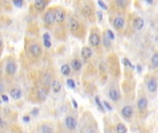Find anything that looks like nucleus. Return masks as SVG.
<instances>
[{"label":"nucleus","mask_w":158,"mask_h":133,"mask_svg":"<svg viewBox=\"0 0 158 133\" xmlns=\"http://www.w3.org/2000/svg\"><path fill=\"white\" fill-rule=\"evenodd\" d=\"M4 90H5V89H4V85H3L1 82H0V94H1V93L4 91Z\"/></svg>","instance_id":"ea45409f"},{"label":"nucleus","mask_w":158,"mask_h":133,"mask_svg":"<svg viewBox=\"0 0 158 133\" xmlns=\"http://www.w3.org/2000/svg\"><path fill=\"white\" fill-rule=\"evenodd\" d=\"M121 114H122V116L124 117L125 118L129 119L133 115V108L130 105H125L121 110Z\"/></svg>","instance_id":"39448f33"},{"label":"nucleus","mask_w":158,"mask_h":133,"mask_svg":"<svg viewBox=\"0 0 158 133\" xmlns=\"http://www.w3.org/2000/svg\"><path fill=\"white\" fill-rule=\"evenodd\" d=\"M44 22L46 25H53L55 23V14L54 10L50 9L44 15Z\"/></svg>","instance_id":"f03ea898"},{"label":"nucleus","mask_w":158,"mask_h":133,"mask_svg":"<svg viewBox=\"0 0 158 133\" xmlns=\"http://www.w3.org/2000/svg\"><path fill=\"white\" fill-rule=\"evenodd\" d=\"M79 28H80V23L76 18H70L69 20V29H70V31L74 32H77L79 30Z\"/></svg>","instance_id":"f3484780"},{"label":"nucleus","mask_w":158,"mask_h":133,"mask_svg":"<svg viewBox=\"0 0 158 133\" xmlns=\"http://www.w3.org/2000/svg\"><path fill=\"white\" fill-rule=\"evenodd\" d=\"M60 70H61V73H62L64 76H68V75L70 74V68H69V66H68L67 64H64V65L61 67Z\"/></svg>","instance_id":"b1692460"},{"label":"nucleus","mask_w":158,"mask_h":133,"mask_svg":"<svg viewBox=\"0 0 158 133\" xmlns=\"http://www.w3.org/2000/svg\"><path fill=\"white\" fill-rule=\"evenodd\" d=\"M116 131L117 133H126L128 131V129L124 124H117L116 126Z\"/></svg>","instance_id":"5701e85b"},{"label":"nucleus","mask_w":158,"mask_h":133,"mask_svg":"<svg viewBox=\"0 0 158 133\" xmlns=\"http://www.w3.org/2000/svg\"><path fill=\"white\" fill-rule=\"evenodd\" d=\"M13 3L17 8H21L23 5V0H13Z\"/></svg>","instance_id":"2f4dec72"},{"label":"nucleus","mask_w":158,"mask_h":133,"mask_svg":"<svg viewBox=\"0 0 158 133\" xmlns=\"http://www.w3.org/2000/svg\"><path fill=\"white\" fill-rule=\"evenodd\" d=\"M67 86L69 87V88H71V89H75V81H73V80H71V79H69V80H67Z\"/></svg>","instance_id":"c756f323"},{"label":"nucleus","mask_w":158,"mask_h":133,"mask_svg":"<svg viewBox=\"0 0 158 133\" xmlns=\"http://www.w3.org/2000/svg\"><path fill=\"white\" fill-rule=\"evenodd\" d=\"M65 126L69 130H74L77 128V121L73 117L68 116L65 118Z\"/></svg>","instance_id":"7ed1b4c3"},{"label":"nucleus","mask_w":158,"mask_h":133,"mask_svg":"<svg viewBox=\"0 0 158 133\" xmlns=\"http://www.w3.org/2000/svg\"><path fill=\"white\" fill-rule=\"evenodd\" d=\"M39 114V109L38 108H33L32 109V111H31V115L33 116V117H36L37 115Z\"/></svg>","instance_id":"72a5a7b5"},{"label":"nucleus","mask_w":158,"mask_h":133,"mask_svg":"<svg viewBox=\"0 0 158 133\" xmlns=\"http://www.w3.org/2000/svg\"><path fill=\"white\" fill-rule=\"evenodd\" d=\"M137 106H138V109L140 111V112H143L146 110L147 106H148V100L146 97H140L138 102H137Z\"/></svg>","instance_id":"423d86ee"},{"label":"nucleus","mask_w":158,"mask_h":133,"mask_svg":"<svg viewBox=\"0 0 158 133\" xmlns=\"http://www.w3.org/2000/svg\"><path fill=\"white\" fill-rule=\"evenodd\" d=\"M72 104H73L74 108H78V104H77V102H76L75 99H72Z\"/></svg>","instance_id":"a19ab883"},{"label":"nucleus","mask_w":158,"mask_h":133,"mask_svg":"<svg viewBox=\"0 0 158 133\" xmlns=\"http://www.w3.org/2000/svg\"><path fill=\"white\" fill-rule=\"evenodd\" d=\"M108 96L113 102H117L120 99V93L117 89H110L108 91Z\"/></svg>","instance_id":"f8f14e48"},{"label":"nucleus","mask_w":158,"mask_h":133,"mask_svg":"<svg viewBox=\"0 0 158 133\" xmlns=\"http://www.w3.org/2000/svg\"><path fill=\"white\" fill-rule=\"evenodd\" d=\"M23 120H24L25 122H29V121H30V117H28V116L23 117Z\"/></svg>","instance_id":"79ce46f5"},{"label":"nucleus","mask_w":158,"mask_h":133,"mask_svg":"<svg viewBox=\"0 0 158 133\" xmlns=\"http://www.w3.org/2000/svg\"><path fill=\"white\" fill-rule=\"evenodd\" d=\"M147 89L150 92H155L157 91V80L155 78H151L147 81Z\"/></svg>","instance_id":"6e6552de"},{"label":"nucleus","mask_w":158,"mask_h":133,"mask_svg":"<svg viewBox=\"0 0 158 133\" xmlns=\"http://www.w3.org/2000/svg\"><path fill=\"white\" fill-rule=\"evenodd\" d=\"M40 131L43 132V133H51V132H53V128H52L50 126L43 125V126L40 128Z\"/></svg>","instance_id":"a878e982"},{"label":"nucleus","mask_w":158,"mask_h":133,"mask_svg":"<svg viewBox=\"0 0 158 133\" xmlns=\"http://www.w3.org/2000/svg\"><path fill=\"white\" fill-rule=\"evenodd\" d=\"M113 25H114V27H115L117 30H122L123 28H124L125 22H124V20H123L122 18H120V17H117V18H114V21H113Z\"/></svg>","instance_id":"9b49d317"},{"label":"nucleus","mask_w":158,"mask_h":133,"mask_svg":"<svg viewBox=\"0 0 158 133\" xmlns=\"http://www.w3.org/2000/svg\"><path fill=\"white\" fill-rule=\"evenodd\" d=\"M29 51H30V53L32 56H34V58H38V56L41 55L42 49H41V47L38 44H32V45H30Z\"/></svg>","instance_id":"20e7f679"},{"label":"nucleus","mask_w":158,"mask_h":133,"mask_svg":"<svg viewBox=\"0 0 158 133\" xmlns=\"http://www.w3.org/2000/svg\"><path fill=\"white\" fill-rule=\"evenodd\" d=\"M97 3H98L99 7H100L101 8H103L104 10H107V6L104 4V2L103 1V0H98Z\"/></svg>","instance_id":"7c9ffc66"},{"label":"nucleus","mask_w":158,"mask_h":133,"mask_svg":"<svg viewBox=\"0 0 158 133\" xmlns=\"http://www.w3.org/2000/svg\"><path fill=\"white\" fill-rule=\"evenodd\" d=\"M103 44L105 47H110L111 46V40L109 39V38L107 36V35H104V38H103Z\"/></svg>","instance_id":"bb28decb"},{"label":"nucleus","mask_w":158,"mask_h":133,"mask_svg":"<svg viewBox=\"0 0 158 133\" xmlns=\"http://www.w3.org/2000/svg\"><path fill=\"white\" fill-rule=\"evenodd\" d=\"M95 103H96V105H97L98 108H100V110H101L102 112H104V107L103 104L101 103V101H100V99H99V97H98V96H96V97H95Z\"/></svg>","instance_id":"cd10ccee"},{"label":"nucleus","mask_w":158,"mask_h":133,"mask_svg":"<svg viewBox=\"0 0 158 133\" xmlns=\"http://www.w3.org/2000/svg\"><path fill=\"white\" fill-rule=\"evenodd\" d=\"M81 13H82V15L85 16V17H89V16H91V15L93 14V8H92L90 6L86 5V6H84V7L81 8Z\"/></svg>","instance_id":"6ab92c4d"},{"label":"nucleus","mask_w":158,"mask_h":133,"mask_svg":"<svg viewBox=\"0 0 158 133\" xmlns=\"http://www.w3.org/2000/svg\"><path fill=\"white\" fill-rule=\"evenodd\" d=\"M44 45L47 48L51 47V42H50V40H44Z\"/></svg>","instance_id":"c9c22d12"},{"label":"nucleus","mask_w":158,"mask_h":133,"mask_svg":"<svg viewBox=\"0 0 158 133\" xmlns=\"http://www.w3.org/2000/svg\"><path fill=\"white\" fill-rule=\"evenodd\" d=\"M93 55V51L90 47L84 46L81 49V58L85 60H88L91 58V56Z\"/></svg>","instance_id":"9d476101"},{"label":"nucleus","mask_w":158,"mask_h":133,"mask_svg":"<svg viewBox=\"0 0 158 133\" xmlns=\"http://www.w3.org/2000/svg\"><path fill=\"white\" fill-rule=\"evenodd\" d=\"M2 124H3V120H2V118L0 117V127L2 126Z\"/></svg>","instance_id":"a18cd8bd"},{"label":"nucleus","mask_w":158,"mask_h":133,"mask_svg":"<svg viewBox=\"0 0 158 133\" xmlns=\"http://www.w3.org/2000/svg\"><path fill=\"white\" fill-rule=\"evenodd\" d=\"M37 97L40 101H44L47 97V90L44 88L40 89L37 92Z\"/></svg>","instance_id":"a211bd4d"},{"label":"nucleus","mask_w":158,"mask_h":133,"mask_svg":"<svg viewBox=\"0 0 158 133\" xmlns=\"http://www.w3.org/2000/svg\"><path fill=\"white\" fill-rule=\"evenodd\" d=\"M70 65H71L72 68L75 71H79L81 68V67H82V64H81V62L79 59H73L71 61V64H70Z\"/></svg>","instance_id":"aec40b11"},{"label":"nucleus","mask_w":158,"mask_h":133,"mask_svg":"<svg viewBox=\"0 0 158 133\" xmlns=\"http://www.w3.org/2000/svg\"><path fill=\"white\" fill-rule=\"evenodd\" d=\"M51 87H52V90L55 93H58L61 89H62V86H61V82L58 81V80H53L52 82H51Z\"/></svg>","instance_id":"2eb2a0df"},{"label":"nucleus","mask_w":158,"mask_h":133,"mask_svg":"<svg viewBox=\"0 0 158 133\" xmlns=\"http://www.w3.org/2000/svg\"><path fill=\"white\" fill-rule=\"evenodd\" d=\"M151 62H152V65L154 68H156L158 67V53L153 54V55L151 58Z\"/></svg>","instance_id":"393cba45"},{"label":"nucleus","mask_w":158,"mask_h":133,"mask_svg":"<svg viewBox=\"0 0 158 133\" xmlns=\"http://www.w3.org/2000/svg\"><path fill=\"white\" fill-rule=\"evenodd\" d=\"M144 26V21L143 20L142 18H136L135 20L133 21V27L135 30H142Z\"/></svg>","instance_id":"dca6fc26"},{"label":"nucleus","mask_w":158,"mask_h":133,"mask_svg":"<svg viewBox=\"0 0 158 133\" xmlns=\"http://www.w3.org/2000/svg\"><path fill=\"white\" fill-rule=\"evenodd\" d=\"M54 14H55V22L58 23H62L65 21L66 18V12L63 8H57L54 9Z\"/></svg>","instance_id":"f257e3e1"},{"label":"nucleus","mask_w":158,"mask_h":133,"mask_svg":"<svg viewBox=\"0 0 158 133\" xmlns=\"http://www.w3.org/2000/svg\"><path fill=\"white\" fill-rule=\"evenodd\" d=\"M2 45H3V42H2V40H1V39H0V48L2 47Z\"/></svg>","instance_id":"49530a36"},{"label":"nucleus","mask_w":158,"mask_h":133,"mask_svg":"<svg viewBox=\"0 0 158 133\" xmlns=\"http://www.w3.org/2000/svg\"><path fill=\"white\" fill-rule=\"evenodd\" d=\"M124 63H125V65H127V66H129V67H130L131 68H134V67H133V65L130 63V61L128 59V58H124Z\"/></svg>","instance_id":"f704fd0d"},{"label":"nucleus","mask_w":158,"mask_h":133,"mask_svg":"<svg viewBox=\"0 0 158 133\" xmlns=\"http://www.w3.org/2000/svg\"><path fill=\"white\" fill-rule=\"evenodd\" d=\"M97 17H98V20L99 21H102L103 20V13L101 11H98L97 12Z\"/></svg>","instance_id":"4c0bfd02"},{"label":"nucleus","mask_w":158,"mask_h":133,"mask_svg":"<svg viewBox=\"0 0 158 133\" xmlns=\"http://www.w3.org/2000/svg\"><path fill=\"white\" fill-rule=\"evenodd\" d=\"M105 35H107L111 41L112 40H115V34H114V32L111 30H107V33H105Z\"/></svg>","instance_id":"c85d7f7f"},{"label":"nucleus","mask_w":158,"mask_h":133,"mask_svg":"<svg viewBox=\"0 0 158 133\" xmlns=\"http://www.w3.org/2000/svg\"><path fill=\"white\" fill-rule=\"evenodd\" d=\"M16 71H17V65H16V63L13 62V61L8 62V64L6 66V72L8 75L12 76V75H14L16 73Z\"/></svg>","instance_id":"1a4fd4ad"},{"label":"nucleus","mask_w":158,"mask_h":133,"mask_svg":"<svg viewBox=\"0 0 158 133\" xmlns=\"http://www.w3.org/2000/svg\"><path fill=\"white\" fill-rule=\"evenodd\" d=\"M136 68L138 69V71H139V72H140V71H142V67H140V65H137Z\"/></svg>","instance_id":"37998d69"},{"label":"nucleus","mask_w":158,"mask_h":133,"mask_svg":"<svg viewBox=\"0 0 158 133\" xmlns=\"http://www.w3.org/2000/svg\"><path fill=\"white\" fill-rule=\"evenodd\" d=\"M130 3V0H116V5L119 8H125Z\"/></svg>","instance_id":"412c9836"},{"label":"nucleus","mask_w":158,"mask_h":133,"mask_svg":"<svg viewBox=\"0 0 158 133\" xmlns=\"http://www.w3.org/2000/svg\"><path fill=\"white\" fill-rule=\"evenodd\" d=\"M10 93V96L12 99L14 100H18V99H20L21 96H22V91L21 89H18V88H13L10 90L9 91Z\"/></svg>","instance_id":"ddd939ff"},{"label":"nucleus","mask_w":158,"mask_h":133,"mask_svg":"<svg viewBox=\"0 0 158 133\" xmlns=\"http://www.w3.org/2000/svg\"><path fill=\"white\" fill-rule=\"evenodd\" d=\"M145 1L148 3V4H153V0H145Z\"/></svg>","instance_id":"c03bdc74"},{"label":"nucleus","mask_w":158,"mask_h":133,"mask_svg":"<svg viewBox=\"0 0 158 133\" xmlns=\"http://www.w3.org/2000/svg\"><path fill=\"white\" fill-rule=\"evenodd\" d=\"M1 98H2V100L4 101V102H8V97L7 96V95H5V94H2L1 95Z\"/></svg>","instance_id":"58836bf2"},{"label":"nucleus","mask_w":158,"mask_h":133,"mask_svg":"<svg viewBox=\"0 0 158 133\" xmlns=\"http://www.w3.org/2000/svg\"><path fill=\"white\" fill-rule=\"evenodd\" d=\"M103 104H104V105H104V108H107L108 111H111V110H112V106L110 105V104H109V103H107V101H104Z\"/></svg>","instance_id":"473e14b6"},{"label":"nucleus","mask_w":158,"mask_h":133,"mask_svg":"<svg viewBox=\"0 0 158 133\" xmlns=\"http://www.w3.org/2000/svg\"><path fill=\"white\" fill-rule=\"evenodd\" d=\"M46 7V0H35L34 1V8L38 11L44 10Z\"/></svg>","instance_id":"4468645a"},{"label":"nucleus","mask_w":158,"mask_h":133,"mask_svg":"<svg viewBox=\"0 0 158 133\" xmlns=\"http://www.w3.org/2000/svg\"><path fill=\"white\" fill-rule=\"evenodd\" d=\"M44 40H51V38H50L49 33L45 32V33L44 34Z\"/></svg>","instance_id":"e433bc0d"},{"label":"nucleus","mask_w":158,"mask_h":133,"mask_svg":"<svg viewBox=\"0 0 158 133\" xmlns=\"http://www.w3.org/2000/svg\"><path fill=\"white\" fill-rule=\"evenodd\" d=\"M89 43H90V45H92V46L97 47L101 43L100 36L97 33H92L89 37Z\"/></svg>","instance_id":"0eeeda50"},{"label":"nucleus","mask_w":158,"mask_h":133,"mask_svg":"<svg viewBox=\"0 0 158 133\" xmlns=\"http://www.w3.org/2000/svg\"><path fill=\"white\" fill-rule=\"evenodd\" d=\"M43 81H44V85L45 87H49V86H50V84H51V82H52V78H51V75H50L49 73H46V74L44 75Z\"/></svg>","instance_id":"4be33fe9"}]
</instances>
